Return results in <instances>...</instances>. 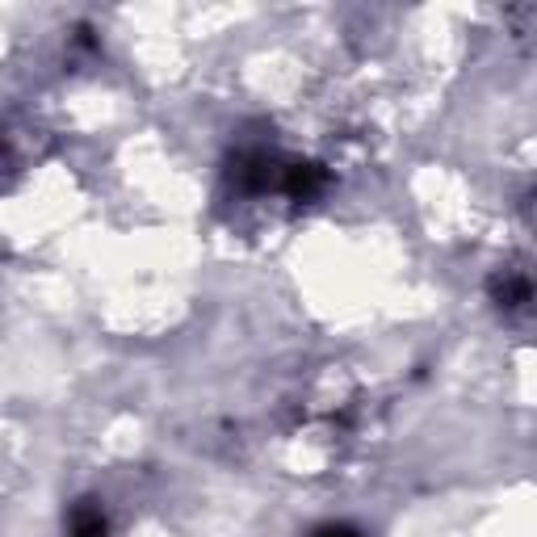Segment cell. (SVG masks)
<instances>
[{
    "instance_id": "6da1fadb",
    "label": "cell",
    "mask_w": 537,
    "mask_h": 537,
    "mask_svg": "<svg viewBox=\"0 0 537 537\" xmlns=\"http://www.w3.org/2000/svg\"><path fill=\"white\" fill-rule=\"evenodd\" d=\"M72 537H105V521L97 512H80L76 525H72Z\"/></svg>"
},
{
    "instance_id": "7a4b0ae2",
    "label": "cell",
    "mask_w": 537,
    "mask_h": 537,
    "mask_svg": "<svg viewBox=\"0 0 537 537\" xmlns=\"http://www.w3.org/2000/svg\"><path fill=\"white\" fill-rule=\"evenodd\" d=\"M324 537H353V533H345V529H332V533H324Z\"/></svg>"
}]
</instances>
